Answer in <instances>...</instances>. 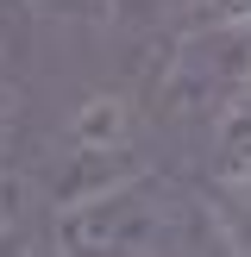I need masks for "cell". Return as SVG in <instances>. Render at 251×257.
I'll return each instance as SVG.
<instances>
[{
  "instance_id": "9c48e42d",
  "label": "cell",
  "mask_w": 251,
  "mask_h": 257,
  "mask_svg": "<svg viewBox=\"0 0 251 257\" xmlns=\"http://www.w3.org/2000/svg\"><path fill=\"white\" fill-rule=\"evenodd\" d=\"M0 7H7V0H0Z\"/></svg>"
},
{
  "instance_id": "7a4b0ae2",
  "label": "cell",
  "mask_w": 251,
  "mask_h": 257,
  "mask_svg": "<svg viewBox=\"0 0 251 257\" xmlns=\"http://www.w3.org/2000/svg\"><path fill=\"white\" fill-rule=\"evenodd\" d=\"M245 75H251V19L188 25L157 75V107L182 125H213Z\"/></svg>"
},
{
  "instance_id": "52a82bcc",
  "label": "cell",
  "mask_w": 251,
  "mask_h": 257,
  "mask_svg": "<svg viewBox=\"0 0 251 257\" xmlns=\"http://www.w3.org/2000/svg\"><path fill=\"white\" fill-rule=\"evenodd\" d=\"M13 132H19V94H13V88L0 82V157H7V145H13Z\"/></svg>"
},
{
  "instance_id": "3957f363",
  "label": "cell",
  "mask_w": 251,
  "mask_h": 257,
  "mask_svg": "<svg viewBox=\"0 0 251 257\" xmlns=\"http://www.w3.org/2000/svg\"><path fill=\"white\" fill-rule=\"evenodd\" d=\"M138 132H145V113H138L126 94H113V88L88 94L82 107L63 119V132H57V163H50L57 201L88 195V188L138 170V151H132Z\"/></svg>"
},
{
  "instance_id": "5b68a950",
  "label": "cell",
  "mask_w": 251,
  "mask_h": 257,
  "mask_svg": "<svg viewBox=\"0 0 251 257\" xmlns=\"http://www.w3.org/2000/svg\"><path fill=\"white\" fill-rule=\"evenodd\" d=\"M188 25H207V19H251V0H188Z\"/></svg>"
},
{
  "instance_id": "6da1fadb",
  "label": "cell",
  "mask_w": 251,
  "mask_h": 257,
  "mask_svg": "<svg viewBox=\"0 0 251 257\" xmlns=\"http://www.w3.org/2000/svg\"><path fill=\"white\" fill-rule=\"evenodd\" d=\"M50 238H57V251H126V257L232 251V232H226L213 195H195L157 170H126L88 195L57 201Z\"/></svg>"
},
{
  "instance_id": "ba28073f",
  "label": "cell",
  "mask_w": 251,
  "mask_h": 257,
  "mask_svg": "<svg viewBox=\"0 0 251 257\" xmlns=\"http://www.w3.org/2000/svg\"><path fill=\"white\" fill-rule=\"evenodd\" d=\"M44 13H75V19H94V13H113V0H32Z\"/></svg>"
},
{
  "instance_id": "277c9868",
  "label": "cell",
  "mask_w": 251,
  "mask_h": 257,
  "mask_svg": "<svg viewBox=\"0 0 251 257\" xmlns=\"http://www.w3.org/2000/svg\"><path fill=\"white\" fill-rule=\"evenodd\" d=\"M213 163H220V176H251V75L213 119Z\"/></svg>"
},
{
  "instance_id": "8992f818",
  "label": "cell",
  "mask_w": 251,
  "mask_h": 257,
  "mask_svg": "<svg viewBox=\"0 0 251 257\" xmlns=\"http://www.w3.org/2000/svg\"><path fill=\"white\" fill-rule=\"evenodd\" d=\"M19 207H25V188H19V176L0 163V238H13V226H19Z\"/></svg>"
}]
</instances>
